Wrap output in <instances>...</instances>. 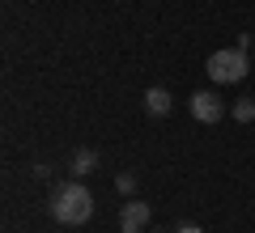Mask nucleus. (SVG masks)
Returning <instances> with one entry per match:
<instances>
[{"label":"nucleus","instance_id":"f257e3e1","mask_svg":"<svg viewBox=\"0 0 255 233\" xmlns=\"http://www.w3.org/2000/svg\"><path fill=\"white\" fill-rule=\"evenodd\" d=\"M51 216L60 225H85L94 216V195L85 182H60L51 191Z\"/></svg>","mask_w":255,"mask_h":233},{"label":"nucleus","instance_id":"f03ea898","mask_svg":"<svg viewBox=\"0 0 255 233\" xmlns=\"http://www.w3.org/2000/svg\"><path fill=\"white\" fill-rule=\"evenodd\" d=\"M204 72H209L213 85H238L247 72H251V60H247L243 47H226V51H213V55H209Z\"/></svg>","mask_w":255,"mask_h":233},{"label":"nucleus","instance_id":"7ed1b4c3","mask_svg":"<svg viewBox=\"0 0 255 233\" xmlns=\"http://www.w3.org/2000/svg\"><path fill=\"white\" fill-rule=\"evenodd\" d=\"M187 110H191L196 123H221V119H226V102H221L217 89H196L187 98Z\"/></svg>","mask_w":255,"mask_h":233},{"label":"nucleus","instance_id":"20e7f679","mask_svg":"<svg viewBox=\"0 0 255 233\" xmlns=\"http://www.w3.org/2000/svg\"><path fill=\"white\" fill-rule=\"evenodd\" d=\"M119 229H124V233H145L149 229V204H145V199L128 195V204L119 208Z\"/></svg>","mask_w":255,"mask_h":233},{"label":"nucleus","instance_id":"39448f33","mask_svg":"<svg viewBox=\"0 0 255 233\" xmlns=\"http://www.w3.org/2000/svg\"><path fill=\"white\" fill-rule=\"evenodd\" d=\"M170 106H174L170 89H162V85H153V89H145V110H149L153 119H166V115H170Z\"/></svg>","mask_w":255,"mask_h":233},{"label":"nucleus","instance_id":"423d86ee","mask_svg":"<svg viewBox=\"0 0 255 233\" xmlns=\"http://www.w3.org/2000/svg\"><path fill=\"white\" fill-rule=\"evenodd\" d=\"M68 170H73L77 178L94 174V170H98V153H94V149H77V153H73V161H68Z\"/></svg>","mask_w":255,"mask_h":233},{"label":"nucleus","instance_id":"0eeeda50","mask_svg":"<svg viewBox=\"0 0 255 233\" xmlns=\"http://www.w3.org/2000/svg\"><path fill=\"white\" fill-rule=\"evenodd\" d=\"M234 119H238V123H251V119H255V98H238L234 102Z\"/></svg>","mask_w":255,"mask_h":233},{"label":"nucleus","instance_id":"6e6552de","mask_svg":"<svg viewBox=\"0 0 255 233\" xmlns=\"http://www.w3.org/2000/svg\"><path fill=\"white\" fill-rule=\"evenodd\" d=\"M115 191H119V195H132V191H136V174H119V178H115Z\"/></svg>","mask_w":255,"mask_h":233},{"label":"nucleus","instance_id":"1a4fd4ad","mask_svg":"<svg viewBox=\"0 0 255 233\" xmlns=\"http://www.w3.org/2000/svg\"><path fill=\"white\" fill-rule=\"evenodd\" d=\"M174 233H204V229H200V225H179Z\"/></svg>","mask_w":255,"mask_h":233},{"label":"nucleus","instance_id":"9d476101","mask_svg":"<svg viewBox=\"0 0 255 233\" xmlns=\"http://www.w3.org/2000/svg\"><path fill=\"white\" fill-rule=\"evenodd\" d=\"M145 233H162V229H145Z\"/></svg>","mask_w":255,"mask_h":233}]
</instances>
